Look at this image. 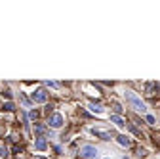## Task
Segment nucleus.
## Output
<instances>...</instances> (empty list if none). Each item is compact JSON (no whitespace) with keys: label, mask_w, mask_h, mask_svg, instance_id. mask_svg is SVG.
<instances>
[{"label":"nucleus","mask_w":160,"mask_h":159,"mask_svg":"<svg viewBox=\"0 0 160 159\" xmlns=\"http://www.w3.org/2000/svg\"><path fill=\"white\" fill-rule=\"evenodd\" d=\"M124 98H126V102H128L130 105H132L135 111H141V113H145V111H147V105H145V104L141 102V98H137L134 92L126 90V92H124Z\"/></svg>","instance_id":"1"},{"label":"nucleus","mask_w":160,"mask_h":159,"mask_svg":"<svg viewBox=\"0 0 160 159\" xmlns=\"http://www.w3.org/2000/svg\"><path fill=\"white\" fill-rule=\"evenodd\" d=\"M78 153H80V157H84V159H96L99 155V151H97L96 146H92V144H84V146L80 148Z\"/></svg>","instance_id":"2"},{"label":"nucleus","mask_w":160,"mask_h":159,"mask_svg":"<svg viewBox=\"0 0 160 159\" xmlns=\"http://www.w3.org/2000/svg\"><path fill=\"white\" fill-rule=\"evenodd\" d=\"M31 98H33V102H36V104H46L48 102V92L44 88H38V90H34L31 94Z\"/></svg>","instance_id":"3"},{"label":"nucleus","mask_w":160,"mask_h":159,"mask_svg":"<svg viewBox=\"0 0 160 159\" xmlns=\"http://www.w3.org/2000/svg\"><path fill=\"white\" fill-rule=\"evenodd\" d=\"M48 125L52 127V128H61V127H63V115H61V113H54L52 117H50Z\"/></svg>","instance_id":"4"},{"label":"nucleus","mask_w":160,"mask_h":159,"mask_svg":"<svg viewBox=\"0 0 160 159\" xmlns=\"http://www.w3.org/2000/svg\"><path fill=\"white\" fill-rule=\"evenodd\" d=\"M92 134H96V136H99V138H103V140H111L113 138L111 132H107V131H103V128H99V127L92 128Z\"/></svg>","instance_id":"5"},{"label":"nucleus","mask_w":160,"mask_h":159,"mask_svg":"<svg viewBox=\"0 0 160 159\" xmlns=\"http://www.w3.org/2000/svg\"><path fill=\"white\" fill-rule=\"evenodd\" d=\"M116 142H118L122 148H130V146H132V140H130L126 134H120V136H116Z\"/></svg>","instance_id":"6"},{"label":"nucleus","mask_w":160,"mask_h":159,"mask_svg":"<svg viewBox=\"0 0 160 159\" xmlns=\"http://www.w3.org/2000/svg\"><path fill=\"white\" fill-rule=\"evenodd\" d=\"M34 148H36V150H40V151L48 148V142H46V138H44V136H38V138L34 140Z\"/></svg>","instance_id":"7"},{"label":"nucleus","mask_w":160,"mask_h":159,"mask_svg":"<svg viewBox=\"0 0 160 159\" xmlns=\"http://www.w3.org/2000/svg\"><path fill=\"white\" fill-rule=\"evenodd\" d=\"M111 123H114L116 127H120V128H124L126 127V121L120 117V115H111Z\"/></svg>","instance_id":"8"},{"label":"nucleus","mask_w":160,"mask_h":159,"mask_svg":"<svg viewBox=\"0 0 160 159\" xmlns=\"http://www.w3.org/2000/svg\"><path fill=\"white\" fill-rule=\"evenodd\" d=\"M88 107H90L93 113H103V107H101L99 104H93V102H92V104H88Z\"/></svg>","instance_id":"9"},{"label":"nucleus","mask_w":160,"mask_h":159,"mask_svg":"<svg viewBox=\"0 0 160 159\" xmlns=\"http://www.w3.org/2000/svg\"><path fill=\"white\" fill-rule=\"evenodd\" d=\"M2 109H4V111H13V109H16V105H13L12 102H6V104L2 105Z\"/></svg>","instance_id":"10"},{"label":"nucleus","mask_w":160,"mask_h":159,"mask_svg":"<svg viewBox=\"0 0 160 159\" xmlns=\"http://www.w3.org/2000/svg\"><path fill=\"white\" fill-rule=\"evenodd\" d=\"M34 132H36V134L46 132V127H44V125H34Z\"/></svg>","instance_id":"11"},{"label":"nucleus","mask_w":160,"mask_h":159,"mask_svg":"<svg viewBox=\"0 0 160 159\" xmlns=\"http://www.w3.org/2000/svg\"><path fill=\"white\" fill-rule=\"evenodd\" d=\"M29 119H33V121H36V119H38V111H36V109H33V111H29Z\"/></svg>","instance_id":"12"},{"label":"nucleus","mask_w":160,"mask_h":159,"mask_svg":"<svg viewBox=\"0 0 160 159\" xmlns=\"http://www.w3.org/2000/svg\"><path fill=\"white\" fill-rule=\"evenodd\" d=\"M145 121H147L149 125H155V123H156V119L152 117V115H147V117H145Z\"/></svg>","instance_id":"13"},{"label":"nucleus","mask_w":160,"mask_h":159,"mask_svg":"<svg viewBox=\"0 0 160 159\" xmlns=\"http://www.w3.org/2000/svg\"><path fill=\"white\" fill-rule=\"evenodd\" d=\"M19 98H21V102H23V105H25V107H29V105H31V104H29V100H27V98H25L21 92H19Z\"/></svg>","instance_id":"14"},{"label":"nucleus","mask_w":160,"mask_h":159,"mask_svg":"<svg viewBox=\"0 0 160 159\" xmlns=\"http://www.w3.org/2000/svg\"><path fill=\"white\" fill-rule=\"evenodd\" d=\"M6 155H8V150H6V148H0V157H6Z\"/></svg>","instance_id":"15"},{"label":"nucleus","mask_w":160,"mask_h":159,"mask_svg":"<svg viewBox=\"0 0 160 159\" xmlns=\"http://www.w3.org/2000/svg\"><path fill=\"white\" fill-rule=\"evenodd\" d=\"M113 107H114V111H116V115H118V113H122V107H120L118 104H114Z\"/></svg>","instance_id":"16"},{"label":"nucleus","mask_w":160,"mask_h":159,"mask_svg":"<svg viewBox=\"0 0 160 159\" xmlns=\"http://www.w3.org/2000/svg\"><path fill=\"white\" fill-rule=\"evenodd\" d=\"M34 159H46V157H40V155H36V157H34Z\"/></svg>","instance_id":"17"},{"label":"nucleus","mask_w":160,"mask_h":159,"mask_svg":"<svg viewBox=\"0 0 160 159\" xmlns=\"http://www.w3.org/2000/svg\"><path fill=\"white\" fill-rule=\"evenodd\" d=\"M105 159H111V157H105Z\"/></svg>","instance_id":"18"}]
</instances>
